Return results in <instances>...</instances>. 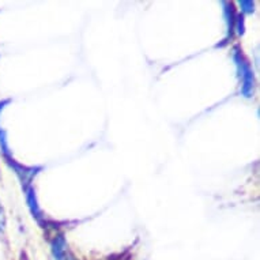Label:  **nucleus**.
<instances>
[{
  "label": "nucleus",
  "instance_id": "1",
  "mask_svg": "<svg viewBox=\"0 0 260 260\" xmlns=\"http://www.w3.org/2000/svg\"><path fill=\"white\" fill-rule=\"evenodd\" d=\"M233 59L236 61V66L239 69L240 77H241V82H243V87H241V91L245 97H249L252 93V89H253V74H252V70L249 67V64L244 56L241 55V52H239L237 49L233 53Z\"/></svg>",
  "mask_w": 260,
  "mask_h": 260
},
{
  "label": "nucleus",
  "instance_id": "2",
  "mask_svg": "<svg viewBox=\"0 0 260 260\" xmlns=\"http://www.w3.org/2000/svg\"><path fill=\"white\" fill-rule=\"evenodd\" d=\"M26 201L29 203L30 211L33 214V217H36L37 219H41V210H40L39 205H37V199H36L33 188H26Z\"/></svg>",
  "mask_w": 260,
  "mask_h": 260
},
{
  "label": "nucleus",
  "instance_id": "3",
  "mask_svg": "<svg viewBox=\"0 0 260 260\" xmlns=\"http://www.w3.org/2000/svg\"><path fill=\"white\" fill-rule=\"evenodd\" d=\"M66 247H67V243H66L63 236H57L53 240V243H52V252H53V256L56 257V260L63 259L64 253H66Z\"/></svg>",
  "mask_w": 260,
  "mask_h": 260
},
{
  "label": "nucleus",
  "instance_id": "4",
  "mask_svg": "<svg viewBox=\"0 0 260 260\" xmlns=\"http://www.w3.org/2000/svg\"><path fill=\"white\" fill-rule=\"evenodd\" d=\"M11 165H13L14 169H15V172H17V175L21 177L22 183L27 184L30 181V179H31V177L36 175L35 168L21 167V165H18V164H15V162H13Z\"/></svg>",
  "mask_w": 260,
  "mask_h": 260
},
{
  "label": "nucleus",
  "instance_id": "5",
  "mask_svg": "<svg viewBox=\"0 0 260 260\" xmlns=\"http://www.w3.org/2000/svg\"><path fill=\"white\" fill-rule=\"evenodd\" d=\"M10 101L9 100H6V101H3V103H0V113H2V111L5 109L6 105L9 104ZM0 149H2V151L6 154V155H9V147H7V141H6V135L5 133H3V129L0 128Z\"/></svg>",
  "mask_w": 260,
  "mask_h": 260
},
{
  "label": "nucleus",
  "instance_id": "6",
  "mask_svg": "<svg viewBox=\"0 0 260 260\" xmlns=\"http://www.w3.org/2000/svg\"><path fill=\"white\" fill-rule=\"evenodd\" d=\"M5 213H3V209H2V206H0V231H5Z\"/></svg>",
  "mask_w": 260,
  "mask_h": 260
},
{
  "label": "nucleus",
  "instance_id": "7",
  "mask_svg": "<svg viewBox=\"0 0 260 260\" xmlns=\"http://www.w3.org/2000/svg\"><path fill=\"white\" fill-rule=\"evenodd\" d=\"M66 260H77V259H75L74 256H67V257H66Z\"/></svg>",
  "mask_w": 260,
  "mask_h": 260
}]
</instances>
